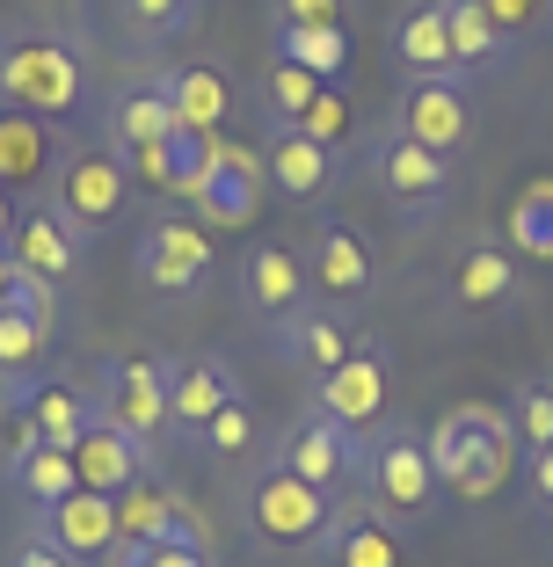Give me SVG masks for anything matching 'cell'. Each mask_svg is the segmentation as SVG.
Masks as SVG:
<instances>
[{"mask_svg":"<svg viewBox=\"0 0 553 567\" xmlns=\"http://www.w3.org/2000/svg\"><path fill=\"white\" fill-rule=\"evenodd\" d=\"M422 444H430V466L444 481V495H459V502H495L510 487V473L524 466V444L495 401H459L452 415H437L422 430Z\"/></svg>","mask_w":553,"mask_h":567,"instance_id":"obj_1","label":"cell"},{"mask_svg":"<svg viewBox=\"0 0 553 567\" xmlns=\"http://www.w3.org/2000/svg\"><path fill=\"white\" fill-rule=\"evenodd\" d=\"M0 102L51 124H73L95 102V66L59 30H8L0 37Z\"/></svg>","mask_w":553,"mask_h":567,"instance_id":"obj_2","label":"cell"},{"mask_svg":"<svg viewBox=\"0 0 553 567\" xmlns=\"http://www.w3.org/2000/svg\"><path fill=\"white\" fill-rule=\"evenodd\" d=\"M240 524L263 553H320L328 524H336V495H320L314 481H299L291 466L263 458L240 487Z\"/></svg>","mask_w":553,"mask_h":567,"instance_id":"obj_3","label":"cell"},{"mask_svg":"<svg viewBox=\"0 0 553 567\" xmlns=\"http://www.w3.org/2000/svg\"><path fill=\"white\" fill-rule=\"evenodd\" d=\"M132 277L146 284L153 299H197L204 284L218 277L212 226H197L190 212H153L132 240Z\"/></svg>","mask_w":553,"mask_h":567,"instance_id":"obj_4","label":"cell"},{"mask_svg":"<svg viewBox=\"0 0 553 567\" xmlns=\"http://www.w3.org/2000/svg\"><path fill=\"white\" fill-rule=\"evenodd\" d=\"M95 415L110 430H124L139 451H153L168 436V357L146 350H110L95 371Z\"/></svg>","mask_w":553,"mask_h":567,"instance_id":"obj_5","label":"cell"},{"mask_svg":"<svg viewBox=\"0 0 553 567\" xmlns=\"http://www.w3.org/2000/svg\"><path fill=\"white\" fill-rule=\"evenodd\" d=\"M51 212L66 218L73 234H102L117 226L124 204H132V175H124V153L117 146H66L59 175H51Z\"/></svg>","mask_w":553,"mask_h":567,"instance_id":"obj_6","label":"cell"},{"mask_svg":"<svg viewBox=\"0 0 553 567\" xmlns=\"http://www.w3.org/2000/svg\"><path fill=\"white\" fill-rule=\"evenodd\" d=\"M365 487H371V509H379V517H401V524L437 517V502H444V481H437V466H430V444H422L408 422H386L379 430Z\"/></svg>","mask_w":553,"mask_h":567,"instance_id":"obj_7","label":"cell"},{"mask_svg":"<svg viewBox=\"0 0 553 567\" xmlns=\"http://www.w3.org/2000/svg\"><path fill=\"white\" fill-rule=\"evenodd\" d=\"M277 466H291L299 481H314L320 495H342V487H357L371 473V444L357 430H342L336 415L306 408V415H291L285 436H277Z\"/></svg>","mask_w":553,"mask_h":567,"instance_id":"obj_8","label":"cell"},{"mask_svg":"<svg viewBox=\"0 0 553 567\" xmlns=\"http://www.w3.org/2000/svg\"><path fill=\"white\" fill-rule=\"evenodd\" d=\"M306 277H314V299L320 306H365L371 291H379V255H371V240L357 234L350 218H314V226H306Z\"/></svg>","mask_w":553,"mask_h":567,"instance_id":"obj_9","label":"cell"},{"mask_svg":"<svg viewBox=\"0 0 553 567\" xmlns=\"http://www.w3.org/2000/svg\"><path fill=\"white\" fill-rule=\"evenodd\" d=\"M234 291H240V306H248V320H263L269 334L314 306V277H306V255H299V248H285V240H248V255L234 262Z\"/></svg>","mask_w":553,"mask_h":567,"instance_id":"obj_10","label":"cell"},{"mask_svg":"<svg viewBox=\"0 0 553 567\" xmlns=\"http://www.w3.org/2000/svg\"><path fill=\"white\" fill-rule=\"evenodd\" d=\"M371 189H379L401 218H430L437 204L452 197V161L430 153V146H416V138H401L393 124H386V132L371 138Z\"/></svg>","mask_w":553,"mask_h":567,"instance_id":"obj_11","label":"cell"},{"mask_svg":"<svg viewBox=\"0 0 553 567\" xmlns=\"http://www.w3.org/2000/svg\"><path fill=\"white\" fill-rule=\"evenodd\" d=\"M393 132L416 138V146L459 161L473 138V81L467 73H444V81H408L393 95Z\"/></svg>","mask_w":553,"mask_h":567,"instance_id":"obj_12","label":"cell"},{"mask_svg":"<svg viewBox=\"0 0 553 567\" xmlns=\"http://www.w3.org/2000/svg\"><path fill=\"white\" fill-rule=\"evenodd\" d=\"M175 538H204V532L190 517V502L168 481H153V466H146L117 495V553H110V567H139L153 546H175Z\"/></svg>","mask_w":553,"mask_h":567,"instance_id":"obj_13","label":"cell"},{"mask_svg":"<svg viewBox=\"0 0 553 567\" xmlns=\"http://www.w3.org/2000/svg\"><path fill=\"white\" fill-rule=\"evenodd\" d=\"M314 408H320V415H336L342 430H357V436L379 430L386 408H393V357H386L379 342H357V350L314 385Z\"/></svg>","mask_w":553,"mask_h":567,"instance_id":"obj_14","label":"cell"},{"mask_svg":"<svg viewBox=\"0 0 553 567\" xmlns=\"http://www.w3.org/2000/svg\"><path fill=\"white\" fill-rule=\"evenodd\" d=\"M234 401H240V371L218 350L168 357V436L204 444V430L218 422V408H234Z\"/></svg>","mask_w":553,"mask_h":567,"instance_id":"obj_15","label":"cell"},{"mask_svg":"<svg viewBox=\"0 0 553 567\" xmlns=\"http://www.w3.org/2000/svg\"><path fill=\"white\" fill-rule=\"evenodd\" d=\"M59 161H66V138H59V124L0 102V189H8L16 204H44Z\"/></svg>","mask_w":553,"mask_h":567,"instance_id":"obj_16","label":"cell"},{"mask_svg":"<svg viewBox=\"0 0 553 567\" xmlns=\"http://www.w3.org/2000/svg\"><path fill=\"white\" fill-rule=\"evenodd\" d=\"M51 320H59V291L22 277V284H16V306L0 313V385H8V393H22L30 379H44Z\"/></svg>","mask_w":553,"mask_h":567,"instance_id":"obj_17","label":"cell"},{"mask_svg":"<svg viewBox=\"0 0 553 567\" xmlns=\"http://www.w3.org/2000/svg\"><path fill=\"white\" fill-rule=\"evenodd\" d=\"M8 262H16L30 284H51V291H59V284L81 277L88 234H73L51 204H22V212H16V234H8Z\"/></svg>","mask_w":553,"mask_h":567,"instance_id":"obj_18","label":"cell"},{"mask_svg":"<svg viewBox=\"0 0 553 567\" xmlns=\"http://www.w3.org/2000/svg\"><path fill=\"white\" fill-rule=\"evenodd\" d=\"M263 183L277 189L285 204H320L328 189L342 183V153L314 146V138L291 132V124H269V132H263Z\"/></svg>","mask_w":553,"mask_h":567,"instance_id":"obj_19","label":"cell"},{"mask_svg":"<svg viewBox=\"0 0 553 567\" xmlns=\"http://www.w3.org/2000/svg\"><path fill=\"white\" fill-rule=\"evenodd\" d=\"M37 532L66 553V560H81V567L102 560L110 567V553H117V495L73 487V495H59L51 509H37Z\"/></svg>","mask_w":553,"mask_h":567,"instance_id":"obj_20","label":"cell"},{"mask_svg":"<svg viewBox=\"0 0 553 567\" xmlns=\"http://www.w3.org/2000/svg\"><path fill=\"white\" fill-rule=\"evenodd\" d=\"M183 124H175L168 110V87H161V73H139V81L110 87V102H102V146H153V138H175Z\"/></svg>","mask_w":553,"mask_h":567,"instance_id":"obj_21","label":"cell"},{"mask_svg":"<svg viewBox=\"0 0 553 567\" xmlns=\"http://www.w3.org/2000/svg\"><path fill=\"white\" fill-rule=\"evenodd\" d=\"M510 299H518V255H510V240L473 234L452 262V306L459 313H495Z\"/></svg>","mask_w":553,"mask_h":567,"instance_id":"obj_22","label":"cell"},{"mask_svg":"<svg viewBox=\"0 0 553 567\" xmlns=\"http://www.w3.org/2000/svg\"><path fill=\"white\" fill-rule=\"evenodd\" d=\"M320 567H401V532L371 502H336V524L314 553Z\"/></svg>","mask_w":553,"mask_h":567,"instance_id":"obj_23","label":"cell"},{"mask_svg":"<svg viewBox=\"0 0 553 567\" xmlns=\"http://www.w3.org/2000/svg\"><path fill=\"white\" fill-rule=\"evenodd\" d=\"M269 342H277V357H285L291 371H306L314 385H320L328 371L342 364V357L357 350V334L342 328V313H336V306H306V313H299V320H285V328L269 334Z\"/></svg>","mask_w":553,"mask_h":567,"instance_id":"obj_24","label":"cell"},{"mask_svg":"<svg viewBox=\"0 0 553 567\" xmlns=\"http://www.w3.org/2000/svg\"><path fill=\"white\" fill-rule=\"evenodd\" d=\"M66 458H73V473H81V487H95V495H124V487H132L139 473H146L153 451H139L124 430H110V422L95 415L81 436H73Z\"/></svg>","mask_w":553,"mask_h":567,"instance_id":"obj_25","label":"cell"},{"mask_svg":"<svg viewBox=\"0 0 553 567\" xmlns=\"http://www.w3.org/2000/svg\"><path fill=\"white\" fill-rule=\"evenodd\" d=\"M393 59L408 66V81H444V73H459L444 0H416V8H401V22H393Z\"/></svg>","mask_w":553,"mask_h":567,"instance_id":"obj_26","label":"cell"},{"mask_svg":"<svg viewBox=\"0 0 553 567\" xmlns=\"http://www.w3.org/2000/svg\"><path fill=\"white\" fill-rule=\"evenodd\" d=\"M161 87H168V110H175L183 132L218 138L226 124H234V81H226L218 66H168V73H161Z\"/></svg>","mask_w":553,"mask_h":567,"instance_id":"obj_27","label":"cell"},{"mask_svg":"<svg viewBox=\"0 0 553 567\" xmlns=\"http://www.w3.org/2000/svg\"><path fill=\"white\" fill-rule=\"evenodd\" d=\"M8 401L30 408L37 444H51V451H73V436L95 422V393H88V385H73V379H30L22 393H8Z\"/></svg>","mask_w":553,"mask_h":567,"instance_id":"obj_28","label":"cell"},{"mask_svg":"<svg viewBox=\"0 0 553 567\" xmlns=\"http://www.w3.org/2000/svg\"><path fill=\"white\" fill-rule=\"evenodd\" d=\"M444 22H452V59H459L467 81L473 73H495L503 59H518V44L481 16V0H444Z\"/></svg>","mask_w":553,"mask_h":567,"instance_id":"obj_29","label":"cell"},{"mask_svg":"<svg viewBox=\"0 0 553 567\" xmlns=\"http://www.w3.org/2000/svg\"><path fill=\"white\" fill-rule=\"evenodd\" d=\"M263 197H269L263 175H240V167H212V183L190 197V218H197V226H255Z\"/></svg>","mask_w":553,"mask_h":567,"instance_id":"obj_30","label":"cell"},{"mask_svg":"<svg viewBox=\"0 0 553 567\" xmlns=\"http://www.w3.org/2000/svg\"><path fill=\"white\" fill-rule=\"evenodd\" d=\"M277 59L306 66L314 81H336L350 73V22H306V30H277Z\"/></svg>","mask_w":553,"mask_h":567,"instance_id":"obj_31","label":"cell"},{"mask_svg":"<svg viewBox=\"0 0 553 567\" xmlns=\"http://www.w3.org/2000/svg\"><path fill=\"white\" fill-rule=\"evenodd\" d=\"M510 255L553 262V175H532V183L510 197Z\"/></svg>","mask_w":553,"mask_h":567,"instance_id":"obj_32","label":"cell"},{"mask_svg":"<svg viewBox=\"0 0 553 567\" xmlns=\"http://www.w3.org/2000/svg\"><path fill=\"white\" fill-rule=\"evenodd\" d=\"M8 487H16V495L30 502V509H51L59 495H73V487H81V473H73V458H66V451L37 444L30 458H16V466H8Z\"/></svg>","mask_w":553,"mask_h":567,"instance_id":"obj_33","label":"cell"},{"mask_svg":"<svg viewBox=\"0 0 553 567\" xmlns=\"http://www.w3.org/2000/svg\"><path fill=\"white\" fill-rule=\"evenodd\" d=\"M204 16V0H117V22L139 37V44H175L190 37Z\"/></svg>","mask_w":553,"mask_h":567,"instance_id":"obj_34","label":"cell"},{"mask_svg":"<svg viewBox=\"0 0 553 567\" xmlns=\"http://www.w3.org/2000/svg\"><path fill=\"white\" fill-rule=\"evenodd\" d=\"M328 81H314L306 66H291V59H269L263 66V110H269V124H291L306 110V102L320 95Z\"/></svg>","mask_w":553,"mask_h":567,"instance_id":"obj_35","label":"cell"},{"mask_svg":"<svg viewBox=\"0 0 553 567\" xmlns=\"http://www.w3.org/2000/svg\"><path fill=\"white\" fill-rule=\"evenodd\" d=\"M291 132H306L314 146L342 153V146H350V95H342V87L328 81V87H320V95H314V102L299 110V117H291Z\"/></svg>","mask_w":553,"mask_h":567,"instance_id":"obj_36","label":"cell"},{"mask_svg":"<svg viewBox=\"0 0 553 567\" xmlns=\"http://www.w3.org/2000/svg\"><path fill=\"white\" fill-rule=\"evenodd\" d=\"M510 430H518V444L524 451H539V444H553V385L546 379H524V385H510Z\"/></svg>","mask_w":553,"mask_h":567,"instance_id":"obj_37","label":"cell"},{"mask_svg":"<svg viewBox=\"0 0 553 567\" xmlns=\"http://www.w3.org/2000/svg\"><path fill=\"white\" fill-rule=\"evenodd\" d=\"M255 444H263V422H255V401L240 393V401L218 408V422L204 430V451H212V458H255Z\"/></svg>","mask_w":553,"mask_h":567,"instance_id":"obj_38","label":"cell"},{"mask_svg":"<svg viewBox=\"0 0 553 567\" xmlns=\"http://www.w3.org/2000/svg\"><path fill=\"white\" fill-rule=\"evenodd\" d=\"M124 175H132V197H175V138H153V146L124 153Z\"/></svg>","mask_w":553,"mask_h":567,"instance_id":"obj_39","label":"cell"},{"mask_svg":"<svg viewBox=\"0 0 553 567\" xmlns=\"http://www.w3.org/2000/svg\"><path fill=\"white\" fill-rule=\"evenodd\" d=\"M212 167H218L212 161V138H204V132H175V197L190 204L204 183H212Z\"/></svg>","mask_w":553,"mask_h":567,"instance_id":"obj_40","label":"cell"},{"mask_svg":"<svg viewBox=\"0 0 553 567\" xmlns=\"http://www.w3.org/2000/svg\"><path fill=\"white\" fill-rule=\"evenodd\" d=\"M481 16L495 22V30H503L510 44H524V37H532L539 22L553 16V0H481Z\"/></svg>","mask_w":553,"mask_h":567,"instance_id":"obj_41","label":"cell"},{"mask_svg":"<svg viewBox=\"0 0 553 567\" xmlns=\"http://www.w3.org/2000/svg\"><path fill=\"white\" fill-rule=\"evenodd\" d=\"M37 451V422L22 401H0V466H16V458H30Z\"/></svg>","mask_w":553,"mask_h":567,"instance_id":"obj_42","label":"cell"},{"mask_svg":"<svg viewBox=\"0 0 553 567\" xmlns=\"http://www.w3.org/2000/svg\"><path fill=\"white\" fill-rule=\"evenodd\" d=\"M350 0H269V30H306V22H342Z\"/></svg>","mask_w":553,"mask_h":567,"instance_id":"obj_43","label":"cell"},{"mask_svg":"<svg viewBox=\"0 0 553 567\" xmlns=\"http://www.w3.org/2000/svg\"><path fill=\"white\" fill-rule=\"evenodd\" d=\"M8 567H81V560H66V553L51 546L44 532H30V538H16V553H8Z\"/></svg>","mask_w":553,"mask_h":567,"instance_id":"obj_44","label":"cell"},{"mask_svg":"<svg viewBox=\"0 0 553 567\" xmlns=\"http://www.w3.org/2000/svg\"><path fill=\"white\" fill-rule=\"evenodd\" d=\"M524 487H532V502H539V509H553V444L524 451Z\"/></svg>","mask_w":553,"mask_h":567,"instance_id":"obj_45","label":"cell"},{"mask_svg":"<svg viewBox=\"0 0 553 567\" xmlns=\"http://www.w3.org/2000/svg\"><path fill=\"white\" fill-rule=\"evenodd\" d=\"M139 567H212V560H204V538H175V546H153Z\"/></svg>","mask_w":553,"mask_h":567,"instance_id":"obj_46","label":"cell"},{"mask_svg":"<svg viewBox=\"0 0 553 567\" xmlns=\"http://www.w3.org/2000/svg\"><path fill=\"white\" fill-rule=\"evenodd\" d=\"M16 284H22V269L8 262V248H0V313H8V306H16Z\"/></svg>","mask_w":553,"mask_h":567,"instance_id":"obj_47","label":"cell"},{"mask_svg":"<svg viewBox=\"0 0 553 567\" xmlns=\"http://www.w3.org/2000/svg\"><path fill=\"white\" fill-rule=\"evenodd\" d=\"M16 212H22V204L8 197V189H0V248H8V234H16Z\"/></svg>","mask_w":553,"mask_h":567,"instance_id":"obj_48","label":"cell"},{"mask_svg":"<svg viewBox=\"0 0 553 567\" xmlns=\"http://www.w3.org/2000/svg\"><path fill=\"white\" fill-rule=\"evenodd\" d=\"M546 385H553V379H546Z\"/></svg>","mask_w":553,"mask_h":567,"instance_id":"obj_49","label":"cell"},{"mask_svg":"<svg viewBox=\"0 0 553 567\" xmlns=\"http://www.w3.org/2000/svg\"><path fill=\"white\" fill-rule=\"evenodd\" d=\"M546 22H553V16H546Z\"/></svg>","mask_w":553,"mask_h":567,"instance_id":"obj_50","label":"cell"}]
</instances>
